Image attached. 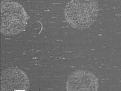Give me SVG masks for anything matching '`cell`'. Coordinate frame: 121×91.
<instances>
[{
    "label": "cell",
    "instance_id": "6da1fadb",
    "mask_svg": "<svg viewBox=\"0 0 121 91\" xmlns=\"http://www.w3.org/2000/svg\"><path fill=\"white\" fill-rule=\"evenodd\" d=\"M98 12L97 0H70L65 6L64 16L71 27L83 30L93 25Z\"/></svg>",
    "mask_w": 121,
    "mask_h": 91
},
{
    "label": "cell",
    "instance_id": "7a4b0ae2",
    "mask_svg": "<svg viewBox=\"0 0 121 91\" xmlns=\"http://www.w3.org/2000/svg\"><path fill=\"white\" fill-rule=\"evenodd\" d=\"M29 16L23 5L13 0L1 1V32L17 35L26 30Z\"/></svg>",
    "mask_w": 121,
    "mask_h": 91
},
{
    "label": "cell",
    "instance_id": "3957f363",
    "mask_svg": "<svg viewBox=\"0 0 121 91\" xmlns=\"http://www.w3.org/2000/svg\"><path fill=\"white\" fill-rule=\"evenodd\" d=\"M30 86L27 74L17 67H9L1 73V91H27Z\"/></svg>",
    "mask_w": 121,
    "mask_h": 91
},
{
    "label": "cell",
    "instance_id": "277c9868",
    "mask_svg": "<svg viewBox=\"0 0 121 91\" xmlns=\"http://www.w3.org/2000/svg\"><path fill=\"white\" fill-rule=\"evenodd\" d=\"M65 86L67 91H98L99 80L90 71L78 69L69 75Z\"/></svg>",
    "mask_w": 121,
    "mask_h": 91
}]
</instances>
